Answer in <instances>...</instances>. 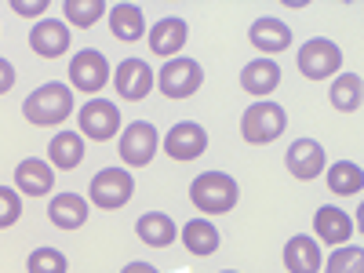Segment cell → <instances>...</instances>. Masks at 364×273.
I'll use <instances>...</instances> for the list:
<instances>
[{
	"label": "cell",
	"mask_w": 364,
	"mask_h": 273,
	"mask_svg": "<svg viewBox=\"0 0 364 273\" xmlns=\"http://www.w3.org/2000/svg\"><path fill=\"white\" fill-rule=\"evenodd\" d=\"M11 11H18L22 18H33V15L48 11V0H33V4H26V0H11Z\"/></svg>",
	"instance_id": "cell-31"
},
{
	"label": "cell",
	"mask_w": 364,
	"mask_h": 273,
	"mask_svg": "<svg viewBox=\"0 0 364 273\" xmlns=\"http://www.w3.org/2000/svg\"><path fill=\"white\" fill-rule=\"evenodd\" d=\"M237 197H240V186L226 171H204L190 186V200L204 215H223V211H230L237 204Z\"/></svg>",
	"instance_id": "cell-2"
},
{
	"label": "cell",
	"mask_w": 364,
	"mask_h": 273,
	"mask_svg": "<svg viewBox=\"0 0 364 273\" xmlns=\"http://www.w3.org/2000/svg\"><path fill=\"white\" fill-rule=\"evenodd\" d=\"M164 149H168L171 161H197L208 149V132L200 124H193V120H182V124H175L168 132Z\"/></svg>",
	"instance_id": "cell-11"
},
{
	"label": "cell",
	"mask_w": 364,
	"mask_h": 273,
	"mask_svg": "<svg viewBox=\"0 0 364 273\" xmlns=\"http://www.w3.org/2000/svg\"><path fill=\"white\" fill-rule=\"evenodd\" d=\"M284 124H288L284 109L277 102L262 99V102L245 109V117H240V135H245V142H252V146H266L273 139H281Z\"/></svg>",
	"instance_id": "cell-3"
},
{
	"label": "cell",
	"mask_w": 364,
	"mask_h": 273,
	"mask_svg": "<svg viewBox=\"0 0 364 273\" xmlns=\"http://www.w3.org/2000/svg\"><path fill=\"white\" fill-rule=\"evenodd\" d=\"M48 157H51V168L73 171L84 161V135L80 132H58L48 146Z\"/></svg>",
	"instance_id": "cell-19"
},
{
	"label": "cell",
	"mask_w": 364,
	"mask_h": 273,
	"mask_svg": "<svg viewBox=\"0 0 364 273\" xmlns=\"http://www.w3.org/2000/svg\"><path fill=\"white\" fill-rule=\"evenodd\" d=\"M80 135H87V139H95V142H106V139H113L117 135V128H120V113H117V102H109V99H91V102H84V109H80Z\"/></svg>",
	"instance_id": "cell-9"
},
{
	"label": "cell",
	"mask_w": 364,
	"mask_h": 273,
	"mask_svg": "<svg viewBox=\"0 0 364 273\" xmlns=\"http://www.w3.org/2000/svg\"><path fill=\"white\" fill-rule=\"evenodd\" d=\"M26 269L29 273H66V255L58 248H37V252H29Z\"/></svg>",
	"instance_id": "cell-29"
},
{
	"label": "cell",
	"mask_w": 364,
	"mask_h": 273,
	"mask_svg": "<svg viewBox=\"0 0 364 273\" xmlns=\"http://www.w3.org/2000/svg\"><path fill=\"white\" fill-rule=\"evenodd\" d=\"M248 41L259 51H284L291 44V29L281 18H255L252 29H248Z\"/></svg>",
	"instance_id": "cell-21"
},
{
	"label": "cell",
	"mask_w": 364,
	"mask_h": 273,
	"mask_svg": "<svg viewBox=\"0 0 364 273\" xmlns=\"http://www.w3.org/2000/svg\"><path fill=\"white\" fill-rule=\"evenodd\" d=\"M91 204L102 208V211H113V208H124L135 193V178L120 168H102L95 178H91Z\"/></svg>",
	"instance_id": "cell-4"
},
{
	"label": "cell",
	"mask_w": 364,
	"mask_h": 273,
	"mask_svg": "<svg viewBox=\"0 0 364 273\" xmlns=\"http://www.w3.org/2000/svg\"><path fill=\"white\" fill-rule=\"evenodd\" d=\"M154 87V70L146 66V58H124L117 66V95L128 102H142Z\"/></svg>",
	"instance_id": "cell-12"
},
{
	"label": "cell",
	"mask_w": 364,
	"mask_h": 273,
	"mask_svg": "<svg viewBox=\"0 0 364 273\" xmlns=\"http://www.w3.org/2000/svg\"><path fill=\"white\" fill-rule=\"evenodd\" d=\"M186 44V22L168 15L157 26H149V51L161 55V58H175V51Z\"/></svg>",
	"instance_id": "cell-15"
},
{
	"label": "cell",
	"mask_w": 364,
	"mask_h": 273,
	"mask_svg": "<svg viewBox=\"0 0 364 273\" xmlns=\"http://www.w3.org/2000/svg\"><path fill=\"white\" fill-rule=\"evenodd\" d=\"M120 273H157V266H149V262H128Z\"/></svg>",
	"instance_id": "cell-33"
},
{
	"label": "cell",
	"mask_w": 364,
	"mask_h": 273,
	"mask_svg": "<svg viewBox=\"0 0 364 273\" xmlns=\"http://www.w3.org/2000/svg\"><path fill=\"white\" fill-rule=\"evenodd\" d=\"M48 219L58 226V230H80L87 223V200L80 193H58L51 204H48Z\"/></svg>",
	"instance_id": "cell-17"
},
{
	"label": "cell",
	"mask_w": 364,
	"mask_h": 273,
	"mask_svg": "<svg viewBox=\"0 0 364 273\" xmlns=\"http://www.w3.org/2000/svg\"><path fill=\"white\" fill-rule=\"evenodd\" d=\"M299 70L306 73L310 80H324V77H336V70H343V51L336 41H306L299 48Z\"/></svg>",
	"instance_id": "cell-6"
},
{
	"label": "cell",
	"mask_w": 364,
	"mask_h": 273,
	"mask_svg": "<svg viewBox=\"0 0 364 273\" xmlns=\"http://www.w3.org/2000/svg\"><path fill=\"white\" fill-rule=\"evenodd\" d=\"M109 29H113L117 41L135 44L146 33V18H142V11L135 4H117V8H109Z\"/></svg>",
	"instance_id": "cell-22"
},
{
	"label": "cell",
	"mask_w": 364,
	"mask_h": 273,
	"mask_svg": "<svg viewBox=\"0 0 364 273\" xmlns=\"http://www.w3.org/2000/svg\"><path fill=\"white\" fill-rule=\"evenodd\" d=\"M284 266L288 273H317L321 269V248L314 245V237H291L284 245Z\"/></svg>",
	"instance_id": "cell-20"
},
{
	"label": "cell",
	"mask_w": 364,
	"mask_h": 273,
	"mask_svg": "<svg viewBox=\"0 0 364 273\" xmlns=\"http://www.w3.org/2000/svg\"><path fill=\"white\" fill-rule=\"evenodd\" d=\"M11 87H15V66L8 58H0V95H8Z\"/></svg>",
	"instance_id": "cell-32"
},
{
	"label": "cell",
	"mask_w": 364,
	"mask_h": 273,
	"mask_svg": "<svg viewBox=\"0 0 364 273\" xmlns=\"http://www.w3.org/2000/svg\"><path fill=\"white\" fill-rule=\"evenodd\" d=\"M360 77L357 73H339L336 80H331V91H328V99H331V106L336 109H343V113H357L360 109Z\"/></svg>",
	"instance_id": "cell-25"
},
{
	"label": "cell",
	"mask_w": 364,
	"mask_h": 273,
	"mask_svg": "<svg viewBox=\"0 0 364 273\" xmlns=\"http://www.w3.org/2000/svg\"><path fill=\"white\" fill-rule=\"evenodd\" d=\"M314 230H317V237L324 240V245H346L350 233H353V223H350L346 211L324 204V208H317V215H314Z\"/></svg>",
	"instance_id": "cell-18"
},
{
	"label": "cell",
	"mask_w": 364,
	"mask_h": 273,
	"mask_svg": "<svg viewBox=\"0 0 364 273\" xmlns=\"http://www.w3.org/2000/svg\"><path fill=\"white\" fill-rule=\"evenodd\" d=\"M360 186H364V171H360V164H353V161H339V164H331V168H328V190H331V193L350 197V193H360Z\"/></svg>",
	"instance_id": "cell-26"
},
{
	"label": "cell",
	"mask_w": 364,
	"mask_h": 273,
	"mask_svg": "<svg viewBox=\"0 0 364 273\" xmlns=\"http://www.w3.org/2000/svg\"><path fill=\"white\" fill-rule=\"evenodd\" d=\"M63 11H66V18L73 22V26H95L99 18H102V11H109L102 0H66L63 4Z\"/></svg>",
	"instance_id": "cell-27"
},
{
	"label": "cell",
	"mask_w": 364,
	"mask_h": 273,
	"mask_svg": "<svg viewBox=\"0 0 364 273\" xmlns=\"http://www.w3.org/2000/svg\"><path fill=\"white\" fill-rule=\"evenodd\" d=\"M157 128L149 124V120H135V124L124 128V135H120V161H124L128 168H146L149 161H154L157 154Z\"/></svg>",
	"instance_id": "cell-7"
},
{
	"label": "cell",
	"mask_w": 364,
	"mask_h": 273,
	"mask_svg": "<svg viewBox=\"0 0 364 273\" xmlns=\"http://www.w3.org/2000/svg\"><path fill=\"white\" fill-rule=\"evenodd\" d=\"M29 48H33L41 58H58L70 51V29L55 18H44L33 26V33H29Z\"/></svg>",
	"instance_id": "cell-13"
},
{
	"label": "cell",
	"mask_w": 364,
	"mask_h": 273,
	"mask_svg": "<svg viewBox=\"0 0 364 273\" xmlns=\"http://www.w3.org/2000/svg\"><path fill=\"white\" fill-rule=\"evenodd\" d=\"M70 84L77 91H84V95H99V91L109 84V63H106V55L95 51V48L77 51L73 63H70Z\"/></svg>",
	"instance_id": "cell-5"
},
{
	"label": "cell",
	"mask_w": 364,
	"mask_h": 273,
	"mask_svg": "<svg viewBox=\"0 0 364 273\" xmlns=\"http://www.w3.org/2000/svg\"><path fill=\"white\" fill-rule=\"evenodd\" d=\"M284 161H288V171H291L295 178L310 182V178H317V175L324 171L328 154H324V146H321L317 139H299V142H291V146H288Z\"/></svg>",
	"instance_id": "cell-10"
},
{
	"label": "cell",
	"mask_w": 364,
	"mask_h": 273,
	"mask_svg": "<svg viewBox=\"0 0 364 273\" xmlns=\"http://www.w3.org/2000/svg\"><path fill=\"white\" fill-rule=\"evenodd\" d=\"M18 215H22V200H18V193L8 190V186H0V230L15 226Z\"/></svg>",
	"instance_id": "cell-30"
},
{
	"label": "cell",
	"mask_w": 364,
	"mask_h": 273,
	"mask_svg": "<svg viewBox=\"0 0 364 273\" xmlns=\"http://www.w3.org/2000/svg\"><path fill=\"white\" fill-rule=\"evenodd\" d=\"M182 245L190 248V255H211L219 248V230L208 219H190L182 226Z\"/></svg>",
	"instance_id": "cell-24"
},
{
	"label": "cell",
	"mask_w": 364,
	"mask_h": 273,
	"mask_svg": "<svg viewBox=\"0 0 364 273\" xmlns=\"http://www.w3.org/2000/svg\"><path fill=\"white\" fill-rule=\"evenodd\" d=\"M200 80H204V70L193 63V58H168V66L157 77L164 99H190L200 87Z\"/></svg>",
	"instance_id": "cell-8"
},
{
	"label": "cell",
	"mask_w": 364,
	"mask_h": 273,
	"mask_svg": "<svg viewBox=\"0 0 364 273\" xmlns=\"http://www.w3.org/2000/svg\"><path fill=\"white\" fill-rule=\"evenodd\" d=\"M324 273H364V248H339L324 262Z\"/></svg>",
	"instance_id": "cell-28"
},
{
	"label": "cell",
	"mask_w": 364,
	"mask_h": 273,
	"mask_svg": "<svg viewBox=\"0 0 364 273\" xmlns=\"http://www.w3.org/2000/svg\"><path fill=\"white\" fill-rule=\"evenodd\" d=\"M135 233L146 240L149 248H168L175 245V223L164 215V211H149V215H142L135 223Z\"/></svg>",
	"instance_id": "cell-23"
},
{
	"label": "cell",
	"mask_w": 364,
	"mask_h": 273,
	"mask_svg": "<svg viewBox=\"0 0 364 273\" xmlns=\"http://www.w3.org/2000/svg\"><path fill=\"white\" fill-rule=\"evenodd\" d=\"M281 84V66L273 63V58H255V63H248L245 70H240V87L248 91V95H273Z\"/></svg>",
	"instance_id": "cell-14"
},
{
	"label": "cell",
	"mask_w": 364,
	"mask_h": 273,
	"mask_svg": "<svg viewBox=\"0 0 364 273\" xmlns=\"http://www.w3.org/2000/svg\"><path fill=\"white\" fill-rule=\"evenodd\" d=\"M22 113L29 124H37V128H55V124H63V120L73 113V91L70 84H41L33 95H29L22 102Z\"/></svg>",
	"instance_id": "cell-1"
},
{
	"label": "cell",
	"mask_w": 364,
	"mask_h": 273,
	"mask_svg": "<svg viewBox=\"0 0 364 273\" xmlns=\"http://www.w3.org/2000/svg\"><path fill=\"white\" fill-rule=\"evenodd\" d=\"M15 186L26 193V197H44L51 186H55V171L51 164L37 161V157H29L15 168Z\"/></svg>",
	"instance_id": "cell-16"
},
{
	"label": "cell",
	"mask_w": 364,
	"mask_h": 273,
	"mask_svg": "<svg viewBox=\"0 0 364 273\" xmlns=\"http://www.w3.org/2000/svg\"><path fill=\"white\" fill-rule=\"evenodd\" d=\"M226 273H233V269H226Z\"/></svg>",
	"instance_id": "cell-34"
}]
</instances>
